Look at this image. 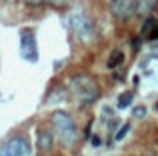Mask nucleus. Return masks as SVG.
<instances>
[{
    "instance_id": "nucleus-1",
    "label": "nucleus",
    "mask_w": 158,
    "mask_h": 156,
    "mask_svg": "<svg viewBox=\"0 0 158 156\" xmlns=\"http://www.w3.org/2000/svg\"><path fill=\"white\" fill-rule=\"evenodd\" d=\"M50 124H52V132L58 138L64 148H74L78 144V126L74 122V118L70 116V112L66 110H56L50 116Z\"/></svg>"
},
{
    "instance_id": "nucleus-2",
    "label": "nucleus",
    "mask_w": 158,
    "mask_h": 156,
    "mask_svg": "<svg viewBox=\"0 0 158 156\" xmlns=\"http://www.w3.org/2000/svg\"><path fill=\"white\" fill-rule=\"evenodd\" d=\"M70 88H72L74 94H76V98L80 100L82 106L94 104V102L98 100V96H100V88H98V84L94 82V78L88 76V74L72 76V80H70Z\"/></svg>"
},
{
    "instance_id": "nucleus-3",
    "label": "nucleus",
    "mask_w": 158,
    "mask_h": 156,
    "mask_svg": "<svg viewBox=\"0 0 158 156\" xmlns=\"http://www.w3.org/2000/svg\"><path fill=\"white\" fill-rule=\"evenodd\" d=\"M68 26L72 30V34L76 36L80 42H90L96 38V26H94L92 18L84 12H74L68 18Z\"/></svg>"
},
{
    "instance_id": "nucleus-4",
    "label": "nucleus",
    "mask_w": 158,
    "mask_h": 156,
    "mask_svg": "<svg viewBox=\"0 0 158 156\" xmlns=\"http://www.w3.org/2000/svg\"><path fill=\"white\" fill-rule=\"evenodd\" d=\"M20 56L26 62H36L38 60V50H36V34L30 28L20 30Z\"/></svg>"
},
{
    "instance_id": "nucleus-5",
    "label": "nucleus",
    "mask_w": 158,
    "mask_h": 156,
    "mask_svg": "<svg viewBox=\"0 0 158 156\" xmlns=\"http://www.w3.org/2000/svg\"><path fill=\"white\" fill-rule=\"evenodd\" d=\"M0 156H30V142L26 136H12L0 146Z\"/></svg>"
},
{
    "instance_id": "nucleus-6",
    "label": "nucleus",
    "mask_w": 158,
    "mask_h": 156,
    "mask_svg": "<svg viewBox=\"0 0 158 156\" xmlns=\"http://www.w3.org/2000/svg\"><path fill=\"white\" fill-rule=\"evenodd\" d=\"M110 14L118 22H128L134 14H138L136 0H110Z\"/></svg>"
},
{
    "instance_id": "nucleus-7",
    "label": "nucleus",
    "mask_w": 158,
    "mask_h": 156,
    "mask_svg": "<svg viewBox=\"0 0 158 156\" xmlns=\"http://www.w3.org/2000/svg\"><path fill=\"white\" fill-rule=\"evenodd\" d=\"M54 148V132L52 128H40L36 134V150L40 154H50Z\"/></svg>"
},
{
    "instance_id": "nucleus-8",
    "label": "nucleus",
    "mask_w": 158,
    "mask_h": 156,
    "mask_svg": "<svg viewBox=\"0 0 158 156\" xmlns=\"http://www.w3.org/2000/svg\"><path fill=\"white\" fill-rule=\"evenodd\" d=\"M140 34L146 40H158V18L150 16L142 22V28H140Z\"/></svg>"
},
{
    "instance_id": "nucleus-9",
    "label": "nucleus",
    "mask_w": 158,
    "mask_h": 156,
    "mask_svg": "<svg viewBox=\"0 0 158 156\" xmlns=\"http://www.w3.org/2000/svg\"><path fill=\"white\" fill-rule=\"evenodd\" d=\"M158 0H136V8H138V16L150 18V14L156 10Z\"/></svg>"
},
{
    "instance_id": "nucleus-10",
    "label": "nucleus",
    "mask_w": 158,
    "mask_h": 156,
    "mask_svg": "<svg viewBox=\"0 0 158 156\" xmlns=\"http://www.w3.org/2000/svg\"><path fill=\"white\" fill-rule=\"evenodd\" d=\"M122 62H124V52L116 48V50L110 54V58H108V68H110V70H114V68H118Z\"/></svg>"
},
{
    "instance_id": "nucleus-11",
    "label": "nucleus",
    "mask_w": 158,
    "mask_h": 156,
    "mask_svg": "<svg viewBox=\"0 0 158 156\" xmlns=\"http://www.w3.org/2000/svg\"><path fill=\"white\" fill-rule=\"evenodd\" d=\"M132 100H134V94L132 92H122L120 98H118V102H116V106H118L120 110H124V108H128V106L132 104Z\"/></svg>"
},
{
    "instance_id": "nucleus-12",
    "label": "nucleus",
    "mask_w": 158,
    "mask_h": 156,
    "mask_svg": "<svg viewBox=\"0 0 158 156\" xmlns=\"http://www.w3.org/2000/svg\"><path fill=\"white\" fill-rule=\"evenodd\" d=\"M130 128H132V126H130V122H124V124L120 126V130L114 134V140H122V138L126 136L128 132H130Z\"/></svg>"
},
{
    "instance_id": "nucleus-13",
    "label": "nucleus",
    "mask_w": 158,
    "mask_h": 156,
    "mask_svg": "<svg viewBox=\"0 0 158 156\" xmlns=\"http://www.w3.org/2000/svg\"><path fill=\"white\" fill-rule=\"evenodd\" d=\"M50 6H54V8H64V6H68L72 0H46Z\"/></svg>"
},
{
    "instance_id": "nucleus-14",
    "label": "nucleus",
    "mask_w": 158,
    "mask_h": 156,
    "mask_svg": "<svg viewBox=\"0 0 158 156\" xmlns=\"http://www.w3.org/2000/svg\"><path fill=\"white\" fill-rule=\"evenodd\" d=\"M134 116H136V118H142V116H144V108H136V110H134Z\"/></svg>"
},
{
    "instance_id": "nucleus-15",
    "label": "nucleus",
    "mask_w": 158,
    "mask_h": 156,
    "mask_svg": "<svg viewBox=\"0 0 158 156\" xmlns=\"http://www.w3.org/2000/svg\"><path fill=\"white\" fill-rule=\"evenodd\" d=\"M28 4H32V6H38V4H42V2H46V0H26Z\"/></svg>"
},
{
    "instance_id": "nucleus-16",
    "label": "nucleus",
    "mask_w": 158,
    "mask_h": 156,
    "mask_svg": "<svg viewBox=\"0 0 158 156\" xmlns=\"http://www.w3.org/2000/svg\"><path fill=\"white\" fill-rule=\"evenodd\" d=\"M92 142H94V146H100V138H98V136H94Z\"/></svg>"
},
{
    "instance_id": "nucleus-17",
    "label": "nucleus",
    "mask_w": 158,
    "mask_h": 156,
    "mask_svg": "<svg viewBox=\"0 0 158 156\" xmlns=\"http://www.w3.org/2000/svg\"><path fill=\"white\" fill-rule=\"evenodd\" d=\"M156 112H158V102H156Z\"/></svg>"
}]
</instances>
